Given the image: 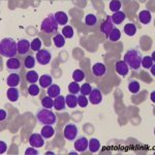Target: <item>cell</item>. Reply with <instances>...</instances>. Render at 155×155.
Segmentation results:
<instances>
[{
  "instance_id": "cell-43",
  "label": "cell",
  "mask_w": 155,
  "mask_h": 155,
  "mask_svg": "<svg viewBox=\"0 0 155 155\" xmlns=\"http://www.w3.org/2000/svg\"><path fill=\"white\" fill-rule=\"evenodd\" d=\"M25 154H26V155H29V154L37 155V154H38V151L36 150V148H34V147H31V148L26 149V151H25Z\"/></svg>"
},
{
  "instance_id": "cell-10",
  "label": "cell",
  "mask_w": 155,
  "mask_h": 155,
  "mask_svg": "<svg viewBox=\"0 0 155 155\" xmlns=\"http://www.w3.org/2000/svg\"><path fill=\"white\" fill-rule=\"evenodd\" d=\"M30 49H31V42H29L27 39L22 38L18 41V54L23 56L29 53Z\"/></svg>"
},
{
  "instance_id": "cell-28",
  "label": "cell",
  "mask_w": 155,
  "mask_h": 155,
  "mask_svg": "<svg viewBox=\"0 0 155 155\" xmlns=\"http://www.w3.org/2000/svg\"><path fill=\"white\" fill-rule=\"evenodd\" d=\"M123 30H124V33H125L127 36H134V35H136V33L137 31V27L134 24L128 23L124 26Z\"/></svg>"
},
{
  "instance_id": "cell-3",
  "label": "cell",
  "mask_w": 155,
  "mask_h": 155,
  "mask_svg": "<svg viewBox=\"0 0 155 155\" xmlns=\"http://www.w3.org/2000/svg\"><path fill=\"white\" fill-rule=\"evenodd\" d=\"M36 119L38 123L42 124V125H55L57 122L56 114L50 109H39L36 113Z\"/></svg>"
},
{
  "instance_id": "cell-4",
  "label": "cell",
  "mask_w": 155,
  "mask_h": 155,
  "mask_svg": "<svg viewBox=\"0 0 155 155\" xmlns=\"http://www.w3.org/2000/svg\"><path fill=\"white\" fill-rule=\"evenodd\" d=\"M58 26L59 25L57 24L54 15H49V16L41 22V31H44L45 33L53 34V33H57Z\"/></svg>"
},
{
  "instance_id": "cell-36",
  "label": "cell",
  "mask_w": 155,
  "mask_h": 155,
  "mask_svg": "<svg viewBox=\"0 0 155 155\" xmlns=\"http://www.w3.org/2000/svg\"><path fill=\"white\" fill-rule=\"evenodd\" d=\"M121 38V31L118 28H114L109 35V39L111 41H118Z\"/></svg>"
},
{
  "instance_id": "cell-13",
  "label": "cell",
  "mask_w": 155,
  "mask_h": 155,
  "mask_svg": "<svg viewBox=\"0 0 155 155\" xmlns=\"http://www.w3.org/2000/svg\"><path fill=\"white\" fill-rule=\"evenodd\" d=\"M6 67L8 71H17L21 69L22 63L18 58H16V57H14V58H8V60L6 61Z\"/></svg>"
},
{
  "instance_id": "cell-9",
  "label": "cell",
  "mask_w": 155,
  "mask_h": 155,
  "mask_svg": "<svg viewBox=\"0 0 155 155\" xmlns=\"http://www.w3.org/2000/svg\"><path fill=\"white\" fill-rule=\"evenodd\" d=\"M88 144L89 141L86 139V137H78V140L74 141V146L78 152H85L88 149Z\"/></svg>"
},
{
  "instance_id": "cell-30",
  "label": "cell",
  "mask_w": 155,
  "mask_h": 155,
  "mask_svg": "<svg viewBox=\"0 0 155 155\" xmlns=\"http://www.w3.org/2000/svg\"><path fill=\"white\" fill-rule=\"evenodd\" d=\"M85 24L88 27H94L97 24V17L93 14H88L85 17Z\"/></svg>"
},
{
  "instance_id": "cell-27",
  "label": "cell",
  "mask_w": 155,
  "mask_h": 155,
  "mask_svg": "<svg viewBox=\"0 0 155 155\" xmlns=\"http://www.w3.org/2000/svg\"><path fill=\"white\" fill-rule=\"evenodd\" d=\"M53 42L56 48H63L65 45V38L61 33H56L53 37Z\"/></svg>"
},
{
  "instance_id": "cell-47",
  "label": "cell",
  "mask_w": 155,
  "mask_h": 155,
  "mask_svg": "<svg viewBox=\"0 0 155 155\" xmlns=\"http://www.w3.org/2000/svg\"><path fill=\"white\" fill-rule=\"evenodd\" d=\"M151 99L154 101V92H152V94H151Z\"/></svg>"
},
{
  "instance_id": "cell-14",
  "label": "cell",
  "mask_w": 155,
  "mask_h": 155,
  "mask_svg": "<svg viewBox=\"0 0 155 155\" xmlns=\"http://www.w3.org/2000/svg\"><path fill=\"white\" fill-rule=\"evenodd\" d=\"M107 72V66L101 62L95 63L92 66V74L95 77H104Z\"/></svg>"
},
{
  "instance_id": "cell-23",
  "label": "cell",
  "mask_w": 155,
  "mask_h": 155,
  "mask_svg": "<svg viewBox=\"0 0 155 155\" xmlns=\"http://www.w3.org/2000/svg\"><path fill=\"white\" fill-rule=\"evenodd\" d=\"M111 19L114 25H120L123 23V21L126 19V16L123 12H114L113 16L111 17Z\"/></svg>"
},
{
  "instance_id": "cell-35",
  "label": "cell",
  "mask_w": 155,
  "mask_h": 155,
  "mask_svg": "<svg viewBox=\"0 0 155 155\" xmlns=\"http://www.w3.org/2000/svg\"><path fill=\"white\" fill-rule=\"evenodd\" d=\"M72 79H74V81L77 82V83H80V82H82L85 79L84 71H81V69H76V71L72 72Z\"/></svg>"
},
{
  "instance_id": "cell-2",
  "label": "cell",
  "mask_w": 155,
  "mask_h": 155,
  "mask_svg": "<svg viewBox=\"0 0 155 155\" xmlns=\"http://www.w3.org/2000/svg\"><path fill=\"white\" fill-rule=\"evenodd\" d=\"M123 61L128 65L129 68L134 69V71H139L141 67V61H142V56L139 50L131 49L128 50L126 52V54L124 55Z\"/></svg>"
},
{
  "instance_id": "cell-40",
  "label": "cell",
  "mask_w": 155,
  "mask_h": 155,
  "mask_svg": "<svg viewBox=\"0 0 155 155\" xmlns=\"http://www.w3.org/2000/svg\"><path fill=\"white\" fill-rule=\"evenodd\" d=\"M91 91H92V86L89 83H85L84 85H82L81 89H80V93L85 96L89 95L91 93Z\"/></svg>"
},
{
  "instance_id": "cell-34",
  "label": "cell",
  "mask_w": 155,
  "mask_h": 155,
  "mask_svg": "<svg viewBox=\"0 0 155 155\" xmlns=\"http://www.w3.org/2000/svg\"><path fill=\"white\" fill-rule=\"evenodd\" d=\"M154 64V59H152L150 56H145L142 58L141 61V66H143L144 68L148 69Z\"/></svg>"
},
{
  "instance_id": "cell-11",
  "label": "cell",
  "mask_w": 155,
  "mask_h": 155,
  "mask_svg": "<svg viewBox=\"0 0 155 155\" xmlns=\"http://www.w3.org/2000/svg\"><path fill=\"white\" fill-rule=\"evenodd\" d=\"M89 101L92 104H99L102 101V94L101 91L98 88L92 89L91 93L89 94Z\"/></svg>"
},
{
  "instance_id": "cell-18",
  "label": "cell",
  "mask_w": 155,
  "mask_h": 155,
  "mask_svg": "<svg viewBox=\"0 0 155 155\" xmlns=\"http://www.w3.org/2000/svg\"><path fill=\"white\" fill-rule=\"evenodd\" d=\"M55 20H56L57 24L61 25V26H66L67 22H68V17L64 12H57L54 15Z\"/></svg>"
},
{
  "instance_id": "cell-6",
  "label": "cell",
  "mask_w": 155,
  "mask_h": 155,
  "mask_svg": "<svg viewBox=\"0 0 155 155\" xmlns=\"http://www.w3.org/2000/svg\"><path fill=\"white\" fill-rule=\"evenodd\" d=\"M78 134H79V129H78L76 124L68 123L64 127L63 134L67 141H74L76 137H78Z\"/></svg>"
},
{
  "instance_id": "cell-39",
  "label": "cell",
  "mask_w": 155,
  "mask_h": 155,
  "mask_svg": "<svg viewBox=\"0 0 155 155\" xmlns=\"http://www.w3.org/2000/svg\"><path fill=\"white\" fill-rule=\"evenodd\" d=\"M121 6H122V3L119 0H112V1L110 2V9H111V12H120Z\"/></svg>"
},
{
  "instance_id": "cell-24",
  "label": "cell",
  "mask_w": 155,
  "mask_h": 155,
  "mask_svg": "<svg viewBox=\"0 0 155 155\" xmlns=\"http://www.w3.org/2000/svg\"><path fill=\"white\" fill-rule=\"evenodd\" d=\"M65 102L69 109H74L78 106V96L74 94H67L65 97Z\"/></svg>"
},
{
  "instance_id": "cell-45",
  "label": "cell",
  "mask_w": 155,
  "mask_h": 155,
  "mask_svg": "<svg viewBox=\"0 0 155 155\" xmlns=\"http://www.w3.org/2000/svg\"><path fill=\"white\" fill-rule=\"evenodd\" d=\"M5 117H6V112L4 110H0V120L3 121L5 119Z\"/></svg>"
},
{
  "instance_id": "cell-25",
  "label": "cell",
  "mask_w": 155,
  "mask_h": 155,
  "mask_svg": "<svg viewBox=\"0 0 155 155\" xmlns=\"http://www.w3.org/2000/svg\"><path fill=\"white\" fill-rule=\"evenodd\" d=\"M88 149H89L90 152L95 153V152H97L99 149H101V142H99L97 139H95V137L91 139L89 141V144H88Z\"/></svg>"
},
{
  "instance_id": "cell-1",
  "label": "cell",
  "mask_w": 155,
  "mask_h": 155,
  "mask_svg": "<svg viewBox=\"0 0 155 155\" xmlns=\"http://www.w3.org/2000/svg\"><path fill=\"white\" fill-rule=\"evenodd\" d=\"M18 54V44L12 37H4L0 42V55L7 58H14Z\"/></svg>"
},
{
  "instance_id": "cell-8",
  "label": "cell",
  "mask_w": 155,
  "mask_h": 155,
  "mask_svg": "<svg viewBox=\"0 0 155 155\" xmlns=\"http://www.w3.org/2000/svg\"><path fill=\"white\" fill-rule=\"evenodd\" d=\"M114 28H115V27H114L113 22H112L111 16H107V18H106V20H104V21L102 22V24H101V31L106 36L109 37L110 33H111L112 30H113Z\"/></svg>"
},
{
  "instance_id": "cell-21",
  "label": "cell",
  "mask_w": 155,
  "mask_h": 155,
  "mask_svg": "<svg viewBox=\"0 0 155 155\" xmlns=\"http://www.w3.org/2000/svg\"><path fill=\"white\" fill-rule=\"evenodd\" d=\"M47 94L51 96L52 98H56L59 95H61V88L56 84H52L51 86L47 89Z\"/></svg>"
},
{
  "instance_id": "cell-5",
  "label": "cell",
  "mask_w": 155,
  "mask_h": 155,
  "mask_svg": "<svg viewBox=\"0 0 155 155\" xmlns=\"http://www.w3.org/2000/svg\"><path fill=\"white\" fill-rule=\"evenodd\" d=\"M51 59H52V54L47 49H41V51H38L36 53V61L41 65H48L50 62H51Z\"/></svg>"
},
{
  "instance_id": "cell-12",
  "label": "cell",
  "mask_w": 155,
  "mask_h": 155,
  "mask_svg": "<svg viewBox=\"0 0 155 155\" xmlns=\"http://www.w3.org/2000/svg\"><path fill=\"white\" fill-rule=\"evenodd\" d=\"M116 72L121 77H126L129 74V67L124 61H117L115 65Z\"/></svg>"
},
{
  "instance_id": "cell-37",
  "label": "cell",
  "mask_w": 155,
  "mask_h": 155,
  "mask_svg": "<svg viewBox=\"0 0 155 155\" xmlns=\"http://www.w3.org/2000/svg\"><path fill=\"white\" fill-rule=\"evenodd\" d=\"M80 89H81V86L79 85V83H77V82H74V81L69 83L68 85V91L71 94L77 95L78 93H80Z\"/></svg>"
},
{
  "instance_id": "cell-32",
  "label": "cell",
  "mask_w": 155,
  "mask_h": 155,
  "mask_svg": "<svg viewBox=\"0 0 155 155\" xmlns=\"http://www.w3.org/2000/svg\"><path fill=\"white\" fill-rule=\"evenodd\" d=\"M41 106H42V107H45V109L51 110L52 107H54V99L49 95L45 96L44 98L41 99Z\"/></svg>"
},
{
  "instance_id": "cell-29",
  "label": "cell",
  "mask_w": 155,
  "mask_h": 155,
  "mask_svg": "<svg viewBox=\"0 0 155 155\" xmlns=\"http://www.w3.org/2000/svg\"><path fill=\"white\" fill-rule=\"evenodd\" d=\"M23 62H24V67L27 69H32L35 66V58L32 55H28V56L25 57Z\"/></svg>"
},
{
  "instance_id": "cell-42",
  "label": "cell",
  "mask_w": 155,
  "mask_h": 155,
  "mask_svg": "<svg viewBox=\"0 0 155 155\" xmlns=\"http://www.w3.org/2000/svg\"><path fill=\"white\" fill-rule=\"evenodd\" d=\"M89 104V99L85 95H79L78 96V104L81 107H86Z\"/></svg>"
},
{
  "instance_id": "cell-15",
  "label": "cell",
  "mask_w": 155,
  "mask_h": 155,
  "mask_svg": "<svg viewBox=\"0 0 155 155\" xmlns=\"http://www.w3.org/2000/svg\"><path fill=\"white\" fill-rule=\"evenodd\" d=\"M21 83V77L17 72H12L6 79V84L9 87H17Z\"/></svg>"
},
{
  "instance_id": "cell-22",
  "label": "cell",
  "mask_w": 155,
  "mask_h": 155,
  "mask_svg": "<svg viewBox=\"0 0 155 155\" xmlns=\"http://www.w3.org/2000/svg\"><path fill=\"white\" fill-rule=\"evenodd\" d=\"M66 107V102H65V97L59 95L58 97L54 99V107L56 111H63Z\"/></svg>"
},
{
  "instance_id": "cell-20",
  "label": "cell",
  "mask_w": 155,
  "mask_h": 155,
  "mask_svg": "<svg viewBox=\"0 0 155 155\" xmlns=\"http://www.w3.org/2000/svg\"><path fill=\"white\" fill-rule=\"evenodd\" d=\"M139 20H140V22H141L142 24H144V25L149 24L150 22L152 21V15H151V12H150L149 11H147V9H144V11L140 12V14H139Z\"/></svg>"
},
{
  "instance_id": "cell-7",
  "label": "cell",
  "mask_w": 155,
  "mask_h": 155,
  "mask_svg": "<svg viewBox=\"0 0 155 155\" xmlns=\"http://www.w3.org/2000/svg\"><path fill=\"white\" fill-rule=\"evenodd\" d=\"M29 144L31 147L34 148H41L45 145V139L39 134H32L29 137Z\"/></svg>"
},
{
  "instance_id": "cell-41",
  "label": "cell",
  "mask_w": 155,
  "mask_h": 155,
  "mask_svg": "<svg viewBox=\"0 0 155 155\" xmlns=\"http://www.w3.org/2000/svg\"><path fill=\"white\" fill-rule=\"evenodd\" d=\"M28 93L31 96H37L39 94V86L37 84H31L28 87Z\"/></svg>"
},
{
  "instance_id": "cell-44",
  "label": "cell",
  "mask_w": 155,
  "mask_h": 155,
  "mask_svg": "<svg viewBox=\"0 0 155 155\" xmlns=\"http://www.w3.org/2000/svg\"><path fill=\"white\" fill-rule=\"evenodd\" d=\"M5 151H6V144H5V142L0 141V154L5 153Z\"/></svg>"
},
{
  "instance_id": "cell-19",
  "label": "cell",
  "mask_w": 155,
  "mask_h": 155,
  "mask_svg": "<svg viewBox=\"0 0 155 155\" xmlns=\"http://www.w3.org/2000/svg\"><path fill=\"white\" fill-rule=\"evenodd\" d=\"M41 134L44 137L45 140H48V139L53 137L55 134V129H54L53 125H44V127L41 128Z\"/></svg>"
},
{
  "instance_id": "cell-48",
  "label": "cell",
  "mask_w": 155,
  "mask_h": 155,
  "mask_svg": "<svg viewBox=\"0 0 155 155\" xmlns=\"http://www.w3.org/2000/svg\"><path fill=\"white\" fill-rule=\"evenodd\" d=\"M47 154H55V153H54V152H51V151H49V152H48V153H47Z\"/></svg>"
},
{
  "instance_id": "cell-16",
  "label": "cell",
  "mask_w": 155,
  "mask_h": 155,
  "mask_svg": "<svg viewBox=\"0 0 155 155\" xmlns=\"http://www.w3.org/2000/svg\"><path fill=\"white\" fill-rule=\"evenodd\" d=\"M6 96L9 101L16 102L20 97V91L17 89V87H9L6 91Z\"/></svg>"
},
{
  "instance_id": "cell-46",
  "label": "cell",
  "mask_w": 155,
  "mask_h": 155,
  "mask_svg": "<svg viewBox=\"0 0 155 155\" xmlns=\"http://www.w3.org/2000/svg\"><path fill=\"white\" fill-rule=\"evenodd\" d=\"M150 68H151V72H152V74H153L154 76V68H155V65L153 64V65H152L151 67H150Z\"/></svg>"
},
{
  "instance_id": "cell-17",
  "label": "cell",
  "mask_w": 155,
  "mask_h": 155,
  "mask_svg": "<svg viewBox=\"0 0 155 155\" xmlns=\"http://www.w3.org/2000/svg\"><path fill=\"white\" fill-rule=\"evenodd\" d=\"M38 83H39V86L44 89H48L50 86L53 83V78H52L50 74H42V76L39 78L38 80Z\"/></svg>"
},
{
  "instance_id": "cell-26",
  "label": "cell",
  "mask_w": 155,
  "mask_h": 155,
  "mask_svg": "<svg viewBox=\"0 0 155 155\" xmlns=\"http://www.w3.org/2000/svg\"><path fill=\"white\" fill-rule=\"evenodd\" d=\"M39 78L41 77L38 76L37 71H27V74H26V81L30 84H35L39 80Z\"/></svg>"
},
{
  "instance_id": "cell-38",
  "label": "cell",
  "mask_w": 155,
  "mask_h": 155,
  "mask_svg": "<svg viewBox=\"0 0 155 155\" xmlns=\"http://www.w3.org/2000/svg\"><path fill=\"white\" fill-rule=\"evenodd\" d=\"M41 46H42L41 41L38 38V37L34 38L33 41H31V50H32V51H34V52H36V53L41 50Z\"/></svg>"
},
{
  "instance_id": "cell-33",
  "label": "cell",
  "mask_w": 155,
  "mask_h": 155,
  "mask_svg": "<svg viewBox=\"0 0 155 155\" xmlns=\"http://www.w3.org/2000/svg\"><path fill=\"white\" fill-rule=\"evenodd\" d=\"M62 35L64 36V38H68L71 39L74 37V28L69 25H66L62 28Z\"/></svg>"
},
{
  "instance_id": "cell-31",
  "label": "cell",
  "mask_w": 155,
  "mask_h": 155,
  "mask_svg": "<svg viewBox=\"0 0 155 155\" xmlns=\"http://www.w3.org/2000/svg\"><path fill=\"white\" fill-rule=\"evenodd\" d=\"M140 89H141V86H140V83L136 80H131L128 83V90L131 92L132 94H137L140 92Z\"/></svg>"
}]
</instances>
